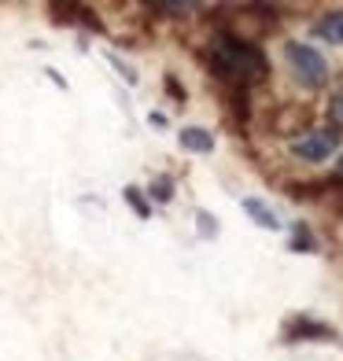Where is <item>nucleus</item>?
Masks as SVG:
<instances>
[{
	"label": "nucleus",
	"mask_w": 343,
	"mask_h": 361,
	"mask_svg": "<svg viewBox=\"0 0 343 361\" xmlns=\"http://www.w3.org/2000/svg\"><path fill=\"white\" fill-rule=\"evenodd\" d=\"M126 203L133 207V214H137V218H148V214H152V207H148V200H140V188H133V185L126 188Z\"/></svg>",
	"instance_id": "obj_9"
},
{
	"label": "nucleus",
	"mask_w": 343,
	"mask_h": 361,
	"mask_svg": "<svg viewBox=\"0 0 343 361\" xmlns=\"http://www.w3.org/2000/svg\"><path fill=\"white\" fill-rule=\"evenodd\" d=\"M284 59H288L291 74L299 78V85H306V89H321L325 81H329V63H325V56L318 52L314 44L288 41L284 44Z\"/></svg>",
	"instance_id": "obj_2"
},
{
	"label": "nucleus",
	"mask_w": 343,
	"mask_h": 361,
	"mask_svg": "<svg viewBox=\"0 0 343 361\" xmlns=\"http://www.w3.org/2000/svg\"><path fill=\"white\" fill-rule=\"evenodd\" d=\"M329 114H332V122H336V126H343V85H339V89H336V96H332Z\"/></svg>",
	"instance_id": "obj_12"
},
{
	"label": "nucleus",
	"mask_w": 343,
	"mask_h": 361,
	"mask_svg": "<svg viewBox=\"0 0 343 361\" xmlns=\"http://www.w3.org/2000/svg\"><path fill=\"white\" fill-rule=\"evenodd\" d=\"M195 4H152V11H167V15H185L192 11Z\"/></svg>",
	"instance_id": "obj_13"
},
{
	"label": "nucleus",
	"mask_w": 343,
	"mask_h": 361,
	"mask_svg": "<svg viewBox=\"0 0 343 361\" xmlns=\"http://www.w3.org/2000/svg\"><path fill=\"white\" fill-rule=\"evenodd\" d=\"M291 251H314V233H310L303 221L291 228Z\"/></svg>",
	"instance_id": "obj_8"
},
{
	"label": "nucleus",
	"mask_w": 343,
	"mask_h": 361,
	"mask_svg": "<svg viewBox=\"0 0 343 361\" xmlns=\"http://www.w3.org/2000/svg\"><path fill=\"white\" fill-rule=\"evenodd\" d=\"M243 214H248L255 225L270 228V233H277V228H281V221H277V214H273V207H266L263 200H255V195H248V200H243Z\"/></svg>",
	"instance_id": "obj_6"
},
{
	"label": "nucleus",
	"mask_w": 343,
	"mask_h": 361,
	"mask_svg": "<svg viewBox=\"0 0 343 361\" xmlns=\"http://www.w3.org/2000/svg\"><path fill=\"white\" fill-rule=\"evenodd\" d=\"M207 59H210V71L222 81H233V89L258 85V81H266V74H270V59H266L263 48L236 37V34H229V30L215 34Z\"/></svg>",
	"instance_id": "obj_1"
},
{
	"label": "nucleus",
	"mask_w": 343,
	"mask_h": 361,
	"mask_svg": "<svg viewBox=\"0 0 343 361\" xmlns=\"http://www.w3.org/2000/svg\"><path fill=\"white\" fill-rule=\"evenodd\" d=\"M177 144H181L185 152H192V155H207V152H215V137H210L207 129H200V126H185L181 133H177Z\"/></svg>",
	"instance_id": "obj_5"
},
{
	"label": "nucleus",
	"mask_w": 343,
	"mask_h": 361,
	"mask_svg": "<svg viewBox=\"0 0 343 361\" xmlns=\"http://www.w3.org/2000/svg\"><path fill=\"white\" fill-rule=\"evenodd\" d=\"M152 195H155L159 203H167L170 195H174V180H170V177H159L155 185H152Z\"/></svg>",
	"instance_id": "obj_10"
},
{
	"label": "nucleus",
	"mask_w": 343,
	"mask_h": 361,
	"mask_svg": "<svg viewBox=\"0 0 343 361\" xmlns=\"http://www.w3.org/2000/svg\"><path fill=\"white\" fill-rule=\"evenodd\" d=\"M195 221H200V233H203V236H218V221H215V214L200 210V214H195Z\"/></svg>",
	"instance_id": "obj_11"
},
{
	"label": "nucleus",
	"mask_w": 343,
	"mask_h": 361,
	"mask_svg": "<svg viewBox=\"0 0 343 361\" xmlns=\"http://www.w3.org/2000/svg\"><path fill=\"white\" fill-rule=\"evenodd\" d=\"M339 177H343V155H339Z\"/></svg>",
	"instance_id": "obj_14"
},
{
	"label": "nucleus",
	"mask_w": 343,
	"mask_h": 361,
	"mask_svg": "<svg viewBox=\"0 0 343 361\" xmlns=\"http://www.w3.org/2000/svg\"><path fill=\"white\" fill-rule=\"evenodd\" d=\"M339 144V133L329 126V129H314V133H303L299 140H291V155L303 159V162H325Z\"/></svg>",
	"instance_id": "obj_3"
},
{
	"label": "nucleus",
	"mask_w": 343,
	"mask_h": 361,
	"mask_svg": "<svg viewBox=\"0 0 343 361\" xmlns=\"http://www.w3.org/2000/svg\"><path fill=\"white\" fill-rule=\"evenodd\" d=\"M284 339L288 343H332L336 339V328H329V324H321V321H314V317H291L288 324H284Z\"/></svg>",
	"instance_id": "obj_4"
},
{
	"label": "nucleus",
	"mask_w": 343,
	"mask_h": 361,
	"mask_svg": "<svg viewBox=\"0 0 343 361\" xmlns=\"http://www.w3.org/2000/svg\"><path fill=\"white\" fill-rule=\"evenodd\" d=\"M314 34H318L321 41H329V44H343V8L325 15V19L314 26Z\"/></svg>",
	"instance_id": "obj_7"
}]
</instances>
